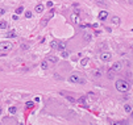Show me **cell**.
<instances>
[{
    "mask_svg": "<svg viewBox=\"0 0 133 125\" xmlns=\"http://www.w3.org/2000/svg\"><path fill=\"white\" fill-rule=\"evenodd\" d=\"M27 107H28V108H33V102H28L27 103Z\"/></svg>",
    "mask_w": 133,
    "mask_h": 125,
    "instance_id": "cell-27",
    "label": "cell"
},
{
    "mask_svg": "<svg viewBox=\"0 0 133 125\" xmlns=\"http://www.w3.org/2000/svg\"><path fill=\"white\" fill-rule=\"evenodd\" d=\"M132 49H133V43H132Z\"/></svg>",
    "mask_w": 133,
    "mask_h": 125,
    "instance_id": "cell-35",
    "label": "cell"
},
{
    "mask_svg": "<svg viewBox=\"0 0 133 125\" xmlns=\"http://www.w3.org/2000/svg\"><path fill=\"white\" fill-rule=\"evenodd\" d=\"M51 17H53V13H50L49 16H46V17H45V19L42 20V25H46V21H47L49 19H51Z\"/></svg>",
    "mask_w": 133,
    "mask_h": 125,
    "instance_id": "cell-20",
    "label": "cell"
},
{
    "mask_svg": "<svg viewBox=\"0 0 133 125\" xmlns=\"http://www.w3.org/2000/svg\"><path fill=\"white\" fill-rule=\"evenodd\" d=\"M107 17H108V12H107V11H102V12L99 13V19L102 20V21H103V20H106Z\"/></svg>",
    "mask_w": 133,
    "mask_h": 125,
    "instance_id": "cell-10",
    "label": "cell"
},
{
    "mask_svg": "<svg viewBox=\"0 0 133 125\" xmlns=\"http://www.w3.org/2000/svg\"><path fill=\"white\" fill-rule=\"evenodd\" d=\"M69 82L70 83H75V84H84L86 83V78L83 76V74L79 72H74L69 76Z\"/></svg>",
    "mask_w": 133,
    "mask_h": 125,
    "instance_id": "cell-2",
    "label": "cell"
},
{
    "mask_svg": "<svg viewBox=\"0 0 133 125\" xmlns=\"http://www.w3.org/2000/svg\"><path fill=\"white\" fill-rule=\"evenodd\" d=\"M46 7H47V8H51V7H53V1H47Z\"/></svg>",
    "mask_w": 133,
    "mask_h": 125,
    "instance_id": "cell-28",
    "label": "cell"
},
{
    "mask_svg": "<svg viewBox=\"0 0 133 125\" xmlns=\"http://www.w3.org/2000/svg\"><path fill=\"white\" fill-rule=\"evenodd\" d=\"M46 61L49 63H57V62H58V58H57V57H54V55H49L46 58Z\"/></svg>",
    "mask_w": 133,
    "mask_h": 125,
    "instance_id": "cell-8",
    "label": "cell"
},
{
    "mask_svg": "<svg viewBox=\"0 0 133 125\" xmlns=\"http://www.w3.org/2000/svg\"><path fill=\"white\" fill-rule=\"evenodd\" d=\"M16 111H17L16 107H11V108H9V113H12V115H15V113H16Z\"/></svg>",
    "mask_w": 133,
    "mask_h": 125,
    "instance_id": "cell-25",
    "label": "cell"
},
{
    "mask_svg": "<svg viewBox=\"0 0 133 125\" xmlns=\"http://www.w3.org/2000/svg\"><path fill=\"white\" fill-rule=\"evenodd\" d=\"M96 4H98V5H100V7H104V8L108 7V4H107L104 0H96Z\"/></svg>",
    "mask_w": 133,
    "mask_h": 125,
    "instance_id": "cell-14",
    "label": "cell"
},
{
    "mask_svg": "<svg viewBox=\"0 0 133 125\" xmlns=\"http://www.w3.org/2000/svg\"><path fill=\"white\" fill-rule=\"evenodd\" d=\"M12 49V43L9 41H1L0 42V50L1 51H9Z\"/></svg>",
    "mask_w": 133,
    "mask_h": 125,
    "instance_id": "cell-3",
    "label": "cell"
},
{
    "mask_svg": "<svg viewBox=\"0 0 133 125\" xmlns=\"http://www.w3.org/2000/svg\"><path fill=\"white\" fill-rule=\"evenodd\" d=\"M34 9H36V12L40 13V12H42V11H43V5H42V4H37Z\"/></svg>",
    "mask_w": 133,
    "mask_h": 125,
    "instance_id": "cell-17",
    "label": "cell"
},
{
    "mask_svg": "<svg viewBox=\"0 0 133 125\" xmlns=\"http://www.w3.org/2000/svg\"><path fill=\"white\" fill-rule=\"evenodd\" d=\"M16 36H17V34H16V32H15V30H11V32L7 34V37H16Z\"/></svg>",
    "mask_w": 133,
    "mask_h": 125,
    "instance_id": "cell-24",
    "label": "cell"
},
{
    "mask_svg": "<svg viewBox=\"0 0 133 125\" xmlns=\"http://www.w3.org/2000/svg\"><path fill=\"white\" fill-rule=\"evenodd\" d=\"M1 112H3V109H1V107H0V113H1Z\"/></svg>",
    "mask_w": 133,
    "mask_h": 125,
    "instance_id": "cell-34",
    "label": "cell"
},
{
    "mask_svg": "<svg viewBox=\"0 0 133 125\" xmlns=\"http://www.w3.org/2000/svg\"><path fill=\"white\" fill-rule=\"evenodd\" d=\"M88 63H90V58H82V61H80V65L83 66V67H87Z\"/></svg>",
    "mask_w": 133,
    "mask_h": 125,
    "instance_id": "cell-12",
    "label": "cell"
},
{
    "mask_svg": "<svg viewBox=\"0 0 133 125\" xmlns=\"http://www.w3.org/2000/svg\"><path fill=\"white\" fill-rule=\"evenodd\" d=\"M23 49L28 50V49H29V46H27V45H25V43H23Z\"/></svg>",
    "mask_w": 133,
    "mask_h": 125,
    "instance_id": "cell-31",
    "label": "cell"
},
{
    "mask_svg": "<svg viewBox=\"0 0 133 125\" xmlns=\"http://www.w3.org/2000/svg\"><path fill=\"white\" fill-rule=\"evenodd\" d=\"M111 53L110 51H102L100 53V55H99V58L102 59V61H103V62H108V61H110L111 59Z\"/></svg>",
    "mask_w": 133,
    "mask_h": 125,
    "instance_id": "cell-4",
    "label": "cell"
},
{
    "mask_svg": "<svg viewBox=\"0 0 133 125\" xmlns=\"http://www.w3.org/2000/svg\"><path fill=\"white\" fill-rule=\"evenodd\" d=\"M71 20H73L74 23H77V24L80 23V17L78 16L77 13H73V15H71Z\"/></svg>",
    "mask_w": 133,
    "mask_h": 125,
    "instance_id": "cell-11",
    "label": "cell"
},
{
    "mask_svg": "<svg viewBox=\"0 0 133 125\" xmlns=\"http://www.w3.org/2000/svg\"><path fill=\"white\" fill-rule=\"evenodd\" d=\"M17 16H19V15H13V16H12V20H17Z\"/></svg>",
    "mask_w": 133,
    "mask_h": 125,
    "instance_id": "cell-33",
    "label": "cell"
},
{
    "mask_svg": "<svg viewBox=\"0 0 133 125\" xmlns=\"http://www.w3.org/2000/svg\"><path fill=\"white\" fill-rule=\"evenodd\" d=\"M8 23L7 21H0V29H7Z\"/></svg>",
    "mask_w": 133,
    "mask_h": 125,
    "instance_id": "cell-19",
    "label": "cell"
},
{
    "mask_svg": "<svg viewBox=\"0 0 133 125\" xmlns=\"http://www.w3.org/2000/svg\"><path fill=\"white\" fill-rule=\"evenodd\" d=\"M115 86H116V90L119 92H128L130 90V84L125 79H117L115 82Z\"/></svg>",
    "mask_w": 133,
    "mask_h": 125,
    "instance_id": "cell-1",
    "label": "cell"
},
{
    "mask_svg": "<svg viewBox=\"0 0 133 125\" xmlns=\"http://www.w3.org/2000/svg\"><path fill=\"white\" fill-rule=\"evenodd\" d=\"M67 100H70V102H75V100H74V99L71 98V96H67Z\"/></svg>",
    "mask_w": 133,
    "mask_h": 125,
    "instance_id": "cell-32",
    "label": "cell"
},
{
    "mask_svg": "<svg viewBox=\"0 0 133 125\" xmlns=\"http://www.w3.org/2000/svg\"><path fill=\"white\" fill-rule=\"evenodd\" d=\"M69 54H70V53L66 51V50H62V53H61V55H62L63 58H69Z\"/></svg>",
    "mask_w": 133,
    "mask_h": 125,
    "instance_id": "cell-21",
    "label": "cell"
},
{
    "mask_svg": "<svg viewBox=\"0 0 133 125\" xmlns=\"http://www.w3.org/2000/svg\"><path fill=\"white\" fill-rule=\"evenodd\" d=\"M4 13H5V9L4 8H0V16H3Z\"/></svg>",
    "mask_w": 133,
    "mask_h": 125,
    "instance_id": "cell-29",
    "label": "cell"
},
{
    "mask_svg": "<svg viewBox=\"0 0 133 125\" xmlns=\"http://www.w3.org/2000/svg\"><path fill=\"white\" fill-rule=\"evenodd\" d=\"M25 17H27V19H30V17H32V12L27 11V12H25Z\"/></svg>",
    "mask_w": 133,
    "mask_h": 125,
    "instance_id": "cell-26",
    "label": "cell"
},
{
    "mask_svg": "<svg viewBox=\"0 0 133 125\" xmlns=\"http://www.w3.org/2000/svg\"><path fill=\"white\" fill-rule=\"evenodd\" d=\"M111 23H112L113 25H119V24L121 23V20H120L119 16H112L111 17Z\"/></svg>",
    "mask_w": 133,
    "mask_h": 125,
    "instance_id": "cell-6",
    "label": "cell"
},
{
    "mask_svg": "<svg viewBox=\"0 0 133 125\" xmlns=\"http://www.w3.org/2000/svg\"><path fill=\"white\" fill-rule=\"evenodd\" d=\"M115 72H116V71H113L112 69L107 72V76H108V79H113V78H115Z\"/></svg>",
    "mask_w": 133,
    "mask_h": 125,
    "instance_id": "cell-15",
    "label": "cell"
},
{
    "mask_svg": "<svg viewBox=\"0 0 133 125\" xmlns=\"http://www.w3.org/2000/svg\"><path fill=\"white\" fill-rule=\"evenodd\" d=\"M92 75H94V78L99 79V78H102V71H99V70H95V71H92Z\"/></svg>",
    "mask_w": 133,
    "mask_h": 125,
    "instance_id": "cell-13",
    "label": "cell"
},
{
    "mask_svg": "<svg viewBox=\"0 0 133 125\" xmlns=\"http://www.w3.org/2000/svg\"><path fill=\"white\" fill-rule=\"evenodd\" d=\"M124 111H125L126 113H132V112H133V107L130 104H128V103H126V104L124 105Z\"/></svg>",
    "mask_w": 133,
    "mask_h": 125,
    "instance_id": "cell-9",
    "label": "cell"
},
{
    "mask_svg": "<svg viewBox=\"0 0 133 125\" xmlns=\"http://www.w3.org/2000/svg\"><path fill=\"white\" fill-rule=\"evenodd\" d=\"M112 70H113V71H116V72L121 71V70H123V63H121V62H115L112 65Z\"/></svg>",
    "mask_w": 133,
    "mask_h": 125,
    "instance_id": "cell-5",
    "label": "cell"
},
{
    "mask_svg": "<svg viewBox=\"0 0 133 125\" xmlns=\"http://www.w3.org/2000/svg\"><path fill=\"white\" fill-rule=\"evenodd\" d=\"M57 45H58V42H55V41L51 42V47H57Z\"/></svg>",
    "mask_w": 133,
    "mask_h": 125,
    "instance_id": "cell-30",
    "label": "cell"
},
{
    "mask_svg": "<svg viewBox=\"0 0 133 125\" xmlns=\"http://www.w3.org/2000/svg\"><path fill=\"white\" fill-rule=\"evenodd\" d=\"M65 47H66V43L65 42H59L58 45H57V49L58 50H65Z\"/></svg>",
    "mask_w": 133,
    "mask_h": 125,
    "instance_id": "cell-18",
    "label": "cell"
},
{
    "mask_svg": "<svg viewBox=\"0 0 133 125\" xmlns=\"http://www.w3.org/2000/svg\"><path fill=\"white\" fill-rule=\"evenodd\" d=\"M83 39H84V42H91L92 34L91 33H83Z\"/></svg>",
    "mask_w": 133,
    "mask_h": 125,
    "instance_id": "cell-7",
    "label": "cell"
},
{
    "mask_svg": "<svg viewBox=\"0 0 133 125\" xmlns=\"http://www.w3.org/2000/svg\"><path fill=\"white\" fill-rule=\"evenodd\" d=\"M41 67H42L43 70H47L49 69V62H47V61H42V62H41Z\"/></svg>",
    "mask_w": 133,
    "mask_h": 125,
    "instance_id": "cell-16",
    "label": "cell"
},
{
    "mask_svg": "<svg viewBox=\"0 0 133 125\" xmlns=\"http://www.w3.org/2000/svg\"><path fill=\"white\" fill-rule=\"evenodd\" d=\"M3 122H11V124H17V121H15V120H9V118H4Z\"/></svg>",
    "mask_w": 133,
    "mask_h": 125,
    "instance_id": "cell-23",
    "label": "cell"
},
{
    "mask_svg": "<svg viewBox=\"0 0 133 125\" xmlns=\"http://www.w3.org/2000/svg\"><path fill=\"white\" fill-rule=\"evenodd\" d=\"M23 12H24V7L20 5V7H19V8L16 9V13H17V15H20V13H23Z\"/></svg>",
    "mask_w": 133,
    "mask_h": 125,
    "instance_id": "cell-22",
    "label": "cell"
}]
</instances>
